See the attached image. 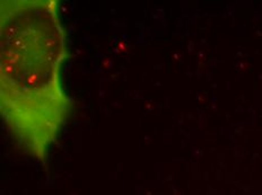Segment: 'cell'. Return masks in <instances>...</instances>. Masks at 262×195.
<instances>
[{
    "label": "cell",
    "mask_w": 262,
    "mask_h": 195,
    "mask_svg": "<svg viewBox=\"0 0 262 195\" xmlns=\"http://www.w3.org/2000/svg\"><path fill=\"white\" fill-rule=\"evenodd\" d=\"M68 59L57 0L0 3V112L14 141L39 161L72 115L62 83Z\"/></svg>",
    "instance_id": "1"
}]
</instances>
